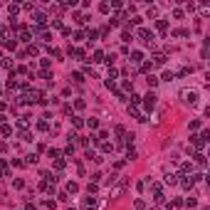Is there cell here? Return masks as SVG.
Instances as JSON below:
<instances>
[{
  "label": "cell",
  "mask_w": 210,
  "mask_h": 210,
  "mask_svg": "<svg viewBox=\"0 0 210 210\" xmlns=\"http://www.w3.org/2000/svg\"><path fill=\"white\" fill-rule=\"evenodd\" d=\"M0 91H3V89H0Z\"/></svg>",
  "instance_id": "cell-46"
},
{
  "label": "cell",
  "mask_w": 210,
  "mask_h": 210,
  "mask_svg": "<svg viewBox=\"0 0 210 210\" xmlns=\"http://www.w3.org/2000/svg\"><path fill=\"white\" fill-rule=\"evenodd\" d=\"M181 170H183V173H190V170H193V163H183Z\"/></svg>",
  "instance_id": "cell-28"
},
{
  "label": "cell",
  "mask_w": 210,
  "mask_h": 210,
  "mask_svg": "<svg viewBox=\"0 0 210 210\" xmlns=\"http://www.w3.org/2000/svg\"><path fill=\"white\" fill-rule=\"evenodd\" d=\"M10 131H12V129H10L8 124H0V133H3V136H10Z\"/></svg>",
  "instance_id": "cell-18"
},
{
  "label": "cell",
  "mask_w": 210,
  "mask_h": 210,
  "mask_svg": "<svg viewBox=\"0 0 210 210\" xmlns=\"http://www.w3.org/2000/svg\"><path fill=\"white\" fill-rule=\"evenodd\" d=\"M27 126H30V116H20V119H17V129H22V131H25Z\"/></svg>",
  "instance_id": "cell-5"
},
{
  "label": "cell",
  "mask_w": 210,
  "mask_h": 210,
  "mask_svg": "<svg viewBox=\"0 0 210 210\" xmlns=\"http://www.w3.org/2000/svg\"><path fill=\"white\" fill-rule=\"evenodd\" d=\"M3 35H5V27H0V37H3Z\"/></svg>",
  "instance_id": "cell-44"
},
{
  "label": "cell",
  "mask_w": 210,
  "mask_h": 210,
  "mask_svg": "<svg viewBox=\"0 0 210 210\" xmlns=\"http://www.w3.org/2000/svg\"><path fill=\"white\" fill-rule=\"evenodd\" d=\"M84 37H87V35H84L82 30H77V32H74V40H77V42H79V40H84Z\"/></svg>",
  "instance_id": "cell-32"
},
{
  "label": "cell",
  "mask_w": 210,
  "mask_h": 210,
  "mask_svg": "<svg viewBox=\"0 0 210 210\" xmlns=\"http://www.w3.org/2000/svg\"><path fill=\"white\" fill-rule=\"evenodd\" d=\"M77 143H79V146H89V139H82V136H77Z\"/></svg>",
  "instance_id": "cell-35"
},
{
  "label": "cell",
  "mask_w": 210,
  "mask_h": 210,
  "mask_svg": "<svg viewBox=\"0 0 210 210\" xmlns=\"http://www.w3.org/2000/svg\"><path fill=\"white\" fill-rule=\"evenodd\" d=\"M146 82H148V87H156V84H158L161 79L156 77V74H148V77H146Z\"/></svg>",
  "instance_id": "cell-10"
},
{
  "label": "cell",
  "mask_w": 210,
  "mask_h": 210,
  "mask_svg": "<svg viewBox=\"0 0 210 210\" xmlns=\"http://www.w3.org/2000/svg\"><path fill=\"white\" fill-rule=\"evenodd\" d=\"M20 40H22V42H32V32L22 30V32H20Z\"/></svg>",
  "instance_id": "cell-11"
},
{
  "label": "cell",
  "mask_w": 210,
  "mask_h": 210,
  "mask_svg": "<svg viewBox=\"0 0 210 210\" xmlns=\"http://www.w3.org/2000/svg\"><path fill=\"white\" fill-rule=\"evenodd\" d=\"M25 163H27V166L37 163V156H35V153H27V156H25Z\"/></svg>",
  "instance_id": "cell-17"
},
{
  "label": "cell",
  "mask_w": 210,
  "mask_h": 210,
  "mask_svg": "<svg viewBox=\"0 0 210 210\" xmlns=\"http://www.w3.org/2000/svg\"><path fill=\"white\" fill-rule=\"evenodd\" d=\"M69 79H72L74 84H82V82H84V74H79V72H72V77H69Z\"/></svg>",
  "instance_id": "cell-6"
},
{
  "label": "cell",
  "mask_w": 210,
  "mask_h": 210,
  "mask_svg": "<svg viewBox=\"0 0 210 210\" xmlns=\"http://www.w3.org/2000/svg\"><path fill=\"white\" fill-rule=\"evenodd\" d=\"M72 124H74V129H82V126H84L82 116H72Z\"/></svg>",
  "instance_id": "cell-14"
},
{
  "label": "cell",
  "mask_w": 210,
  "mask_h": 210,
  "mask_svg": "<svg viewBox=\"0 0 210 210\" xmlns=\"http://www.w3.org/2000/svg\"><path fill=\"white\" fill-rule=\"evenodd\" d=\"M67 193H79V185L74 183V181H69L67 183Z\"/></svg>",
  "instance_id": "cell-9"
},
{
  "label": "cell",
  "mask_w": 210,
  "mask_h": 210,
  "mask_svg": "<svg viewBox=\"0 0 210 210\" xmlns=\"http://www.w3.org/2000/svg\"><path fill=\"white\" fill-rule=\"evenodd\" d=\"M5 47H8V50H15V47H17V40H15V37H8V40H5Z\"/></svg>",
  "instance_id": "cell-12"
},
{
  "label": "cell",
  "mask_w": 210,
  "mask_h": 210,
  "mask_svg": "<svg viewBox=\"0 0 210 210\" xmlns=\"http://www.w3.org/2000/svg\"><path fill=\"white\" fill-rule=\"evenodd\" d=\"M62 168H64V161L57 158V161H54V170H62Z\"/></svg>",
  "instance_id": "cell-29"
},
{
  "label": "cell",
  "mask_w": 210,
  "mask_h": 210,
  "mask_svg": "<svg viewBox=\"0 0 210 210\" xmlns=\"http://www.w3.org/2000/svg\"><path fill=\"white\" fill-rule=\"evenodd\" d=\"M94 62H104V52H102V50L94 52Z\"/></svg>",
  "instance_id": "cell-22"
},
{
  "label": "cell",
  "mask_w": 210,
  "mask_h": 210,
  "mask_svg": "<svg viewBox=\"0 0 210 210\" xmlns=\"http://www.w3.org/2000/svg\"><path fill=\"white\" fill-rule=\"evenodd\" d=\"M5 176V161H0V178Z\"/></svg>",
  "instance_id": "cell-42"
},
{
  "label": "cell",
  "mask_w": 210,
  "mask_h": 210,
  "mask_svg": "<svg viewBox=\"0 0 210 210\" xmlns=\"http://www.w3.org/2000/svg\"><path fill=\"white\" fill-rule=\"evenodd\" d=\"M121 40H124V42H131V40H133V35H131L129 30H124V32H121Z\"/></svg>",
  "instance_id": "cell-20"
},
{
  "label": "cell",
  "mask_w": 210,
  "mask_h": 210,
  "mask_svg": "<svg viewBox=\"0 0 210 210\" xmlns=\"http://www.w3.org/2000/svg\"><path fill=\"white\" fill-rule=\"evenodd\" d=\"M178 178H181V176H176V173H168V176H166V183H168V185H176V183H178Z\"/></svg>",
  "instance_id": "cell-8"
},
{
  "label": "cell",
  "mask_w": 210,
  "mask_h": 210,
  "mask_svg": "<svg viewBox=\"0 0 210 210\" xmlns=\"http://www.w3.org/2000/svg\"><path fill=\"white\" fill-rule=\"evenodd\" d=\"M185 35H188L185 30H173V37H185Z\"/></svg>",
  "instance_id": "cell-34"
},
{
  "label": "cell",
  "mask_w": 210,
  "mask_h": 210,
  "mask_svg": "<svg viewBox=\"0 0 210 210\" xmlns=\"http://www.w3.org/2000/svg\"><path fill=\"white\" fill-rule=\"evenodd\" d=\"M139 102H141V97H139V94H133V91H131V104H139Z\"/></svg>",
  "instance_id": "cell-36"
},
{
  "label": "cell",
  "mask_w": 210,
  "mask_h": 210,
  "mask_svg": "<svg viewBox=\"0 0 210 210\" xmlns=\"http://www.w3.org/2000/svg\"><path fill=\"white\" fill-rule=\"evenodd\" d=\"M69 210H74V208H69Z\"/></svg>",
  "instance_id": "cell-45"
},
{
  "label": "cell",
  "mask_w": 210,
  "mask_h": 210,
  "mask_svg": "<svg viewBox=\"0 0 210 210\" xmlns=\"http://www.w3.org/2000/svg\"><path fill=\"white\" fill-rule=\"evenodd\" d=\"M25 210H35V205H32V203H27V205H25Z\"/></svg>",
  "instance_id": "cell-43"
},
{
  "label": "cell",
  "mask_w": 210,
  "mask_h": 210,
  "mask_svg": "<svg viewBox=\"0 0 210 210\" xmlns=\"http://www.w3.org/2000/svg\"><path fill=\"white\" fill-rule=\"evenodd\" d=\"M131 62H133V64H141V62H143V52L133 50V52H131Z\"/></svg>",
  "instance_id": "cell-4"
},
{
  "label": "cell",
  "mask_w": 210,
  "mask_h": 210,
  "mask_svg": "<svg viewBox=\"0 0 210 210\" xmlns=\"http://www.w3.org/2000/svg\"><path fill=\"white\" fill-rule=\"evenodd\" d=\"M102 151H104V153H111V151H114V146H111L109 141H102Z\"/></svg>",
  "instance_id": "cell-15"
},
{
  "label": "cell",
  "mask_w": 210,
  "mask_h": 210,
  "mask_svg": "<svg viewBox=\"0 0 210 210\" xmlns=\"http://www.w3.org/2000/svg\"><path fill=\"white\" fill-rule=\"evenodd\" d=\"M195 163H198V166H203V168H205V156H203V153H195Z\"/></svg>",
  "instance_id": "cell-23"
},
{
  "label": "cell",
  "mask_w": 210,
  "mask_h": 210,
  "mask_svg": "<svg viewBox=\"0 0 210 210\" xmlns=\"http://www.w3.org/2000/svg\"><path fill=\"white\" fill-rule=\"evenodd\" d=\"M129 114H131V116H136L139 121H146V119H143V114L139 111V106H136V104H129Z\"/></svg>",
  "instance_id": "cell-3"
},
{
  "label": "cell",
  "mask_w": 210,
  "mask_h": 210,
  "mask_svg": "<svg viewBox=\"0 0 210 210\" xmlns=\"http://www.w3.org/2000/svg\"><path fill=\"white\" fill-rule=\"evenodd\" d=\"M151 69H153V64H151V62H141V72H151Z\"/></svg>",
  "instance_id": "cell-27"
},
{
  "label": "cell",
  "mask_w": 210,
  "mask_h": 210,
  "mask_svg": "<svg viewBox=\"0 0 210 210\" xmlns=\"http://www.w3.org/2000/svg\"><path fill=\"white\" fill-rule=\"evenodd\" d=\"M47 156H50L52 161H57V158H60V151H57V148H47Z\"/></svg>",
  "instance_id": "cell-13"
},
{
  "label": "cell",
  "mask_w": 210,
  "mask_h": 210,
  "mask_svg": "<svg viewBox=\"0 0 210 210\" xmlns=\"http://www.w3.org/2000/svg\"><path fill=\"white\" fill-rule=\"evenodd\" d=\"M143 106H146V111H151V109L156 106V94L153 91H148L146 97H143Z\"/></svg>",
  "instance_id": "cell-2"
},
{
  "label": "cell",
  "mask_w": 210,
  "mask_h": 210,
  "mask_svg": "<svg viewBox=\"0 0 210 210\" xmlns=\"http://www.w3.org/2000/svg\"><path fill=\"white\" fill-rule=\"evenodd\" d=\"M72 54L77 57V60H84V57H87V52H84V50H72Z\"/></svg>",
  "instance_id": "cell-19"
},
{
  "label": "cell",
  "mask_w": 210,
  "mask_h": 210,
  "mask_svg": "<svg viewBox=\"0 0 210 210\" xmlns=\"http://www.w3.org/2000/svg\"><path fill=\"white\" fill-rule=\"evenodd\" d=\"M87 193H89V195L97 193V183H89V185H87Z\"/></svg>",
  "instance_id": "cell-31"
},
{
  "label": "cell",
  "mask_w": 210,
  "mask_h": 210,
  "mask_svg": "<svg viewBox=\"0 0 210 210\" xmlns=\"http://www.w3.org/2000/svg\"><path fill=\"white\" fill-rule=\"evenodd\" d=\"M64 153H67V156H72V153H74V143H69V146L64 148Z\"/></svg>",
  "instance_id": "cell-39"
},
{
  "label": "cell",
  "mask_w": 210,
  "mask_h": 210,
  "mask_svg": "<svg viewBox=\"0 0 210 210\" xmlns=\"http://www.w3.org/2000/svg\"><path fill=\"white\" fill-rule=\"evenodd\" d=\"M74 109H84V99H77V102H74Z\"/></svg>",
  "instance_id": "cell-40"
},
{
  "label": "cell",
  "mask_w": 210,
  "mask_h": 210,
  "mask_svg": "<svg viewBox=\"0 0 210 210\" xmlns=\"http://www.w3.org/2000/svg\"><path fill=\"white\" fill-rule=\"evenodd\" d=\"M37 129H40V131H50V124L47 121H37Z\"/></svg>",
  "instance_id": "cell-26"
},
{
  "label": "cell",
  "mask_w": 210,
  "mask_h": 210,
  "mask_svg": "<svg viewBox=\"0 0 210 210\" xmlns=\"http://www.w3.org/2000/svg\"><path fill=\"white\" fill-rule=\"evenodd\" d=\"M114 183H116V176H114V173H111V176L106 178V185H114Z\"/></svg>",
  "instance_id": "cell-41"
},
{
  "label": "cell",
  "mask_w": 210,
  "mask_h": 210,
  "mask_svg": "<svg viewBox=\"0 0 210 210\" xmlns=\"http://www.w3.org/2000/svg\"><path fill=\"white\" fill-rule=\"evenodd\" d=\"M158 15V8H148V17H156Z\"/></svg>",
  "instance_id": "cell-37"
},
{
  "label": "cell",
  "mask_w": 210,
  "mask_h": 210,
  "mask_svg": "<svg viewBox=\"0 0 210 210\" xmlns=\"http://www.w3.org/2000/svg\"><path fill=\"white\" fill-rule=\"evenodd\" d=\"M200 129V121H190V131H198Z\"/></svg>",
  "instance_id": "cell-38"
},
{
  "label": "cell",
  "mask_w": 210,
  "mask_h": 210,
  "mask_svg": "<svg viewBox=\"0 0 210 210\" xmlns=\"http://www.w3.org/2000/svg\"><path fill=\"white\" fill-rule=\"evenodd\" d=\"M178 183H181L185 190H188V188H193V181H190V178H183V181H178Z\"/></svg>",
  "instance_id": "cell-21"
},
{
  "label": "cell",
  "mask_w": 210,
  "mask_h": 210,
  "mask_svg": "<svg viewBox=\"0 0 210 210\" xmlns=\"http://www.w3.org/2000/svg\"><path fill=\"white\" fill-rule=\"evenodd\" d=\"M50 54H52V57H62V52L57 50V47H50Z\"/></svg>",
  "instance_id": "cell-33"
},
{
  "label": "cell",
  "mask_w": 210,
  "mask_h": 210,
  "mask_svg": "<svg viewBox=\"0 0 210 210\" xmlns=\"http://www.w3.org/2000/svg\"><path fill=\"white\" fill-rule=\"evenodd\" d=\"M153 64H156V67H163V64H166V54H156V57H153Z\"/></svg>",
  "instance_id": "cell-7"
},
{
  "label": "cell",
  "mask_w": 210,
  "mask_h": 210,
  "mask_svg": "<svg viewBox=\"0 0 210 210\" xmlns=\"http://www.w3.org/2000/svg\"><path fill=\"white\" fill-rule=\"evenodd\" d=\"M156 27H158V32H166V30H168V22H166V20H158Z\"/></svg>",
  "instance_id": "cell-16"
},
{
  "label": "cell",
  "mask_w": 210,
  "mask_h": 210,
  "mask_svg": "<svg viewBox=\"0 0 210 210\" xmlns=\"http://www.w3.org/2000/svg\"><path fill=\"white\" fill-rule=\"evenodd\" d=\"M181 97H183V102L190 104V106H195V104H198V91H195V89H183V91H181Z\"/></svg>",
  "instance_id": "cell-1"
},
{
  "label": "cell",
  "mask_w": 210,
  "mask_h": 210,
  "mask_svg": "<svg viewBox=\"0 0 210 210\" xmlns=\"http://www.w3.org/2000/svg\"><path fill=\"white\" fill-rule=\"evenodd\" d=\"M87 126H89V129H97V126H99V119H94V116H91V119L87 121Z\"/></svg>",
  "instance_id": "cell-24"
},
{
  "label": "cell",
  "mask_w": 210,
  "mask_h": 210,
  "mask_svg": "<svg viewBox=\"0 0 210 210\" xmlns=\"http://www.w3.org/2000/svg\"><path fill=\"white\" fill-rule=\"evenodd\" d=\"M17 10H20V5H8V12H10V17H12Z\"/></svg>",
  "instance_id": "cell-30"
},
{
  "label": "cell",
  "mask_w": 210,
  "mask_h": 210,
  "mask_svg": "<svg viewBox=\"0 0 210 210\" xmlns=\"http://www.w3.org/2000/svg\"><path fill=\"white\" fill-rule=\"evenodd\" d=\"M27 54H32V57H37V54H40V47H35V45H30V50H27Z\"/></svg>",
  "instance_id": "cell-25"
}]
</instances>
